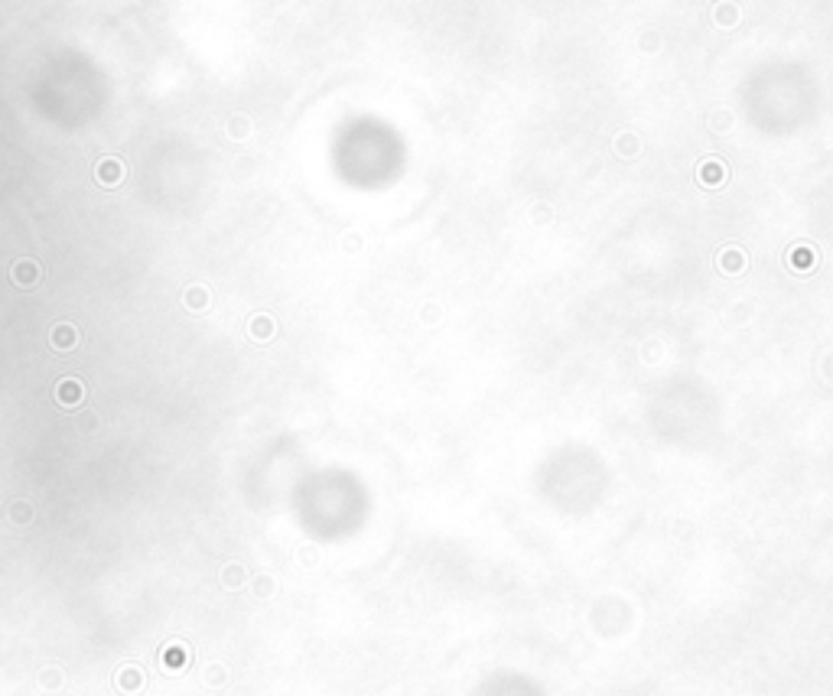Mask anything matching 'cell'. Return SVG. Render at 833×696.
Instances as JSON below:
<instances>
[{
    "mask_svg": "<svg viewBox=\"0 0 833 696\" xmlns=\"http://www.w3.org/2000/svg\"><path fill=\"white\" fill-rule=\"evenodd\" d=\"M10 280L23 290L36 287V283L42 280V264L33 261V257H20V261H13V267H10Z\"/></svg>",
    "mask_w": 833,
    "mask_h": 696,
    "instance_id": "cell-1",
    "label": "cell"
},
{
    "mask_svg": "<svg viewBox=\"0 0 833 696\" xmlns=\"http://www.w3.org/2000/svg\"><path fill=\"white\" fill-rule=\"evenodd\" d=\"M716 261H720V270L726 273V277H739V273L745 270V264H749V257H745V251L739 248V244H726Z\"/></svg>",
    "mask_w": 833,
    "mask_h": 696,
    "instance_id": "cell-2",
    "label": "cell"
},
{
    "mask_svg": "<svg viewBox=\"0 0 833 696\" xmlns=\"http://www.w3.org/2000/svg\"><path fill=\"white\" fill-rule=\"evenodd\" d=\"M95 176H98V183L101 186H120L124 183V163L118 160V156H101L98 160V166H95Z\"/></svg>",
    "mask_w": 833,
    "mask_h": 696,
    "instance_id": "cell-3",
    "label": "cell"
},
{
    "mask_svg": "<svg viewBox=\"0 0 833 696\" xmlns=\"http://www.w3.org/2000/svg\"><path fill=\"white\" fill-rule=\"evenodd\" d=\"M85 397V387H81L79 377H62L56 384V404L59 407H79V400Z\"/></svg>",
    "mask_w": 833,
    "mask_h": 696,
    "instance_id": "cell-4",
    "label": "cell"
},
{
    "mask_svg": "<svg viewBox=\"0 0 833 696\" xmlns=\"http://www.w3.org/2000/svg\"><path fill=\"white\" fill-rule=\"evenodd\" d=\"M49 342H52L56 352H72L75 345H79V329H75L72 322H59V326H52V332H49Z\"/></svg>",
    "mask_w": 833,
    "mask_h": 696,
    "instance_id": "cell-5",
    "label": "cell"
},
{
    "mask_svg": "<svg viewBox=\"0 0 833 696\" xmlns=\"http://www.w3.org/2000/svg\"><path fill=\"white\" fill-rule=\"evenodd\" d=\"M788 264H791L794 273H810L817 267V251L810 244H794L791 254H788Z\"/></svg>",
    "mask_w": 833,
    "mask_h": 696,
    "instance_id": "cell-6",
    "label": "cell"
},
{
    "mask_svg": "<svg viewBox=\"0 0 833 696\" xmlns=\"http://www.w3.org/2000/svg\"><path fill=\"white\" fill-rule=\"evenodd\" d=\"M248 332L254 342H271L273 336H277V319L273 316H267V312H257L254 319L248 322Z\"/></svg>",
    "mask_w": 833,
    "mask_h": 696,
    "instance_id": "cell-7",
    "label": "cell"
},
{
    "mask_svg": "<svg viewBox=\"0 0 833 696\" xmlns=\"http://www.w3.org/2000/svg\"><path fill=\"white\" fill-rule=\"evenodd\" d=\"M144 683H147V677H144V671H137V667H124V671L114 677V687H118L120 693H128V696L140 693Z\"/></svg>",
    "mask_w": 833,
    "mask_h": 696,
    "instance_id": "cell-8",
    "label": "cell"
},
{
    "mask_svg": "<svg viewBox=\"0 0 833 696\" xmlns=\"http://www.w3.org/2000/svg\"><path fill=\"white\" fill-rule=\"evenodd\" d=\"M183 303H186V309L189 312H205L208 303H212V293H208L205 283H193V287H186Z\"/></svg>",
    "mask_w": 833,
    "mask_h": 696,
    "instance_id": "cell-9",
    "label": "cell"
},
{
    "mask_svg": "<svg viewBox=\"0 0 833 696\" xmlns=\"http://www.w3.org/2000/svg\"><path fill=\"white\" fill-rule=\"evenodd\" d=\"M225 134H228V140L241 144V140H248V137L254 134V124H251L248 114H232V118L225 120Z\"/></svg>",
    "mask_w": 833,
    "mask_h": 696,
    "instance_id": "cell-10",
    "label": "cell"
},
{
    "mask_svg": "<svg viewBox=\"0 0 833 696\" xmlns=\"http://www.w3.org/2000/svg\"><path fill=\"white\" fill-rule=\"evenodd\" d=\"M218 583H222V589H241V586L248 583V569L241 566V563H228V566H222V573H218Z\"/></svg>",
    "mask_w": 833,
    "mask_h": 696,
    "instance_id": "cell-11",
    "label": "cell"
},
{
    "mask_svg": "<svg viewBox=\"0 0 833 696\" xmlns=\"http://www.w3.org/2000/svg\"><path fill=\"white\" fill-rule=\"evenodd\" d=\"M697 179H700L703 186H720L722 179H726V166H722V160H706V163H700Z\"/></svg>",
    "mask_w": 833,
    "mask_h": 696,
    "instance_id": "cell-12",
    "label": "cell"
},
{
    "mask_svg": "<svg viewBox=\"0 0 833 696\" xmlns=\"http://www.w3.org/2000/svg\"><path fill=\"white\" fill-rule=\"evenodd\" d=\"M251 593H254V599H271V595L277 593V583H273L271 573H257V576L251 579Z\"/></svg>",
    "mask_w": 833,
    "mask_h": 696,
    "instance_id": "cell-13",
    "label": "cell"
},
{
    "mask_svg": "<svg viewBox=\"0 0 833 696\" xmlns=\"http://www.w3.org/2000/svg\"><path fill=\"white\" fill-rule=\"evenodd\" d=\"M7 514H10V520H13L16 527H26V524H33V504L30 501H13Z\"/></svg>",
    "mask_w": 833,
    "mask_h": 696,
    "instance_id": "cell-14",
    "label": "cell"
},
{
    "mask_svg": "<svg viewBox=\"0 0 833 696\" xmlns=\"http://www.w3.org/2000/svg\"><path fill=\"white\" fill-rule=\"evenodd\" d=\"M62 680H65V677H62V671H59V667H42V671H40V680H36V683H40V690L52 693V690L62 687Z\"/></svg>",
    "mask_w": 833,
    "mask_h": 696,
    "instance_id": "cell-15",
    "label": "cell"
},
{
    "mask_svg": "<svg viewBox=\"0 0 833 696\" xmlns=\"http://www.w3.org/2000/svg\"><path fill=\"white\" fill-rule=\"evenodd\" d=\"M713 20H716V26H722V30H726V26H736L739 23V10L732 7V4H720L716 13H713Z\"/></svg>",
    "mask_w": 833,
    "mask_h": 696,
    "instance_id": "cell-16",
    "label": "cell"
},
{
    "mask_svg": "<svg viewBox=\"0 0 833 696\" xmlns=\"http://www.w3.org/2000/svg\"><path fill=\"white\" fill-rule=\"evenodd\" d=\"M205 683L208 687H225V683H228V667L225 664H208L205 667Z\"/></svg>",
    "mask_w": 833,
    "mask_h": 696,
    "instance_id": "cell-17",
    "label": "cell"
},
{
    "mask_svg": "<svg viewBox=\"0 0 833 696\" xmlns=\"http://www.w3.org/2000/svg\"><path fill=\"white\" fill-rule=\"evenodd\" d=\"M616 150L622 153V156H635V153L641 150L638 137H635V134H618V140H616Z\"/></svg>",
    "mask_w": 833,
    "mask_h": 696,
    "instance_id": "cell-18",
    "label": "cell"
},
{
    "mask_svg": "<svg viewBox=\"0 0 833 696\" xmlns=\"http://www.w3.org/2000/svg\"><path fill=\"white\" fill-rule=\"evenodd\" d=\"M361 244H365V238H361L358 232H345L342 234V251H345V254H358Z\"/></svg>",
    "mask_w": 833,
    "mask_h": 696,
    "instance_id": "cell-19",
    "label": "cell"
},
{
    "mask_svg": "<svg viewBox=\"0 0 833 696\" xmlns=\"http://www.w3.org/2000/svg\"><path fill=\"white\" fill-rule=\"evenodd\" d=\"M440 316H443L440 303H426L424 309H420V319H424V326H436V322H440Z\"/></svg>",
    "mask_w": 833,
    "mask_h": 696,
    "instance_id": "cell-20",
    "label": "cell"
},
{
    "mask_svg": "<svg viewBox=\"0 0 833 696\" xmlns=\"http://www.w3.org/2000/svg\"><path fill=\"white\" fill-rule=\"evenodd\" d=\"M79 430L81 433H95L98 430V413L95 410H85V413L79 416Z\"/></svg>",
    "mask_w": 833,
    "mask_h": 696,
    "instance_id": "cell-21",
    "label": "cell"
},
{
    "mask_svg": "<svg viewBox=\"0 0 833 696\" xmlns=\"http://www.w3.org/2000/svg\"><path fill=\"white\" fill-rule=\"evenodd\" d=\"M726 124H732V114H726V111H716V118H713V127L716 130H722Z\"/></svg>",
    "mask_w": 833,
    "mask_h": 696,
    "instance_id": "cell-22",
    "label": "cell"
},
{
    "mask_svg": "<svg viewBox=\"0 0 833 696\" xmlns=\"http://www.w3.org/2000/svg\"><path fill=\"white\" fill-rule=\"evenodd\" d=\"M300 557H303L306 566H312V563H316V550H312V547H303V553H300Z\"/></svg>",
    "mask_w": 833,
    "mask_h": 696,
    "instance_id": "cell-23",
    "label": "cell"
}]
</instances>
